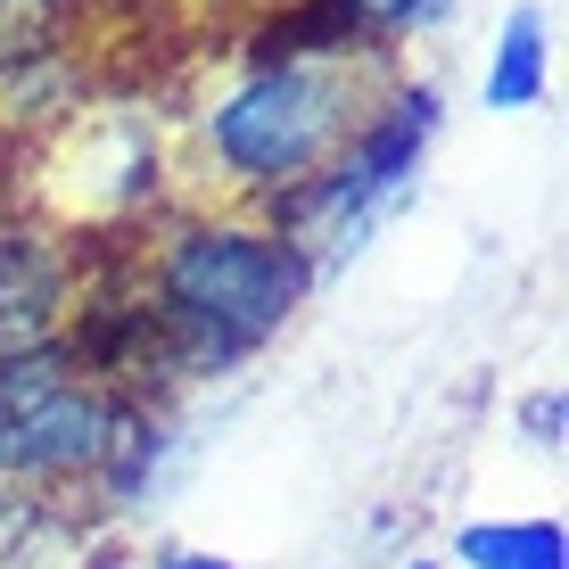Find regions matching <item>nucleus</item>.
<instances>
[{
    "label": "nucleus",
    "instance_id": "ddd939ff",
    "mask_svg": "<svg viewBox=\"0 0 569 569\" xmlns=\"http://www.w3.org/2000/svg\"><path fill=\"white\" fill-rule=\"evenodd\" d=\"M74 569H132V561H124V553H83Z\"/></svg>",
    "mask_w": 569,
    "mask_h": 569
},
{
    "label": "nucleus",
    "instance_id": "7ed1b4c3",
    "mask_svg": "<svg viewBox=\"0 0 569 569\" xmlns=\"http://www.w3.org/2000/svg\"><path fill=\"white\" fill-rule=\"evenodd\" d=\"M438 124H446L438 83H397V91H380V100L356 116V132L322 157V173H306L298 190H281V199L257 207V214L281 231V240L306 248L313 272L363 257V240H371V231H380L405 199H413L421 157H429V141H438Z\"/></svg>",
    "mask_w": 569,
    "mask_h": 569
},
{
    "label": "nucleus",
    "instance_id": "423d86ee",
    "mask_svg": "<svg viewBox=\"0 0 569 569\" xmlns=\"http://www.w3.org/2000/svg\"><path fill=\"white\" fill-rule=\"evenodd\" d=\"M545 83H553V17L537 0H520L496 33V58H487L479 91H487L496 116H528V108H545Z\"/></svg>",
    "mask_w": 569,
    "mask_h": 569
},
{
    "label": "nucleus",
    "instance_id": "f8f14e48",
    "mask_svg": "<svg viewBox=\"0 0 569 569\" xmlns=\"http://www.w3.org/2000/svg\"><path fill=\"white\" fill-rule=\"evenodd\" d=\"M9 9H33V17H58V9H74V0H9Z\"/></svg>",
    "mask_w": 569,
    "mask_h": 569
},
{
    "label": "nucleus",
    "instance_id": "9d476101",
    "mask_svg": "<svg viewBox=\"0 0 569 569\" xmlns=\"http://www.w3.org/2000/svg\"><path fill=\"white\" fill-rule=\"evenodd\" d=\"M561 421H569L561 388H537V397L520 405V429H528V446H545V455H561Z\"/></svg>",
    "mask_w": 569,
    "mask_h": 569
},
{
    "label": "nucleus",
    "instance_id": "20e7f679",
    "mask_svg": "<svg viewBox=\"0 0 569 569\" xmlns=\"http://www.w3.org/2000/svg\"><path fill=\"white\" fill-rule=\"evenodd\" d=\"M132 397L100 388L67 347H17L0 356V479L9 487H83L100 479L116 421Z\"/></svg>",
    "mask_w": 569,
    "mask_h": 569
},
{
    "label": "nucleus",
    "instance_id": "6e6552de",
    "mask_svg": "<svg viewBox=\"0 0 569 569\" xmlns=\"http://www.w3.org/2000/svg\"><path fill=\"white\" fill-rule=\"evenodd\" d=\"M330 9H339L347 26H356V42H363L371 58H388L397 42H413L421 26H438V17L455 9V0H330Z\"/></svg>",
    "mask_w": 569,
    "mask_h": 569
},
{
    "label": "nucleus",
    "instance_id": "39448f33",
    "mask_svg": "<svg viewBox=\"0 0 569 569\" xmlns=\"http://www.w3.org/2000/svg\"><path fill=\"white\" fill-rule=\"evenodd\" d=\"M74 289H83V248H74V231L26 223V214L0 223V356L67 339Z\"/></svg>",
    "mask_w": 569,
    "mask_h": 569
},
{
    "label": "nucleus",
    "instance_id": "f03ea898",
    "mask_svg": "<svg viewBox=\"0 0 569 569\" xmlns=\"http://www.w3.org/2000/svg\"><path fill=\"white\" fill-rule=\"evenodd\" d=\"M363 108V67H240L199 108V149L223 190H240L248 207H272L306 173H322V157L356 132Z\"/></svg>",
    "mask_w": 569,
    "mask_h": 569
},
{
    "label": "nucleus",
    "instance_id": "f257e3e1",
    "mask_svg": "<svg viewBox=\"0 0 569 569\" xmlns=\"http://www.w3.org/2000/svg\"><path fill=\"white\" fill-rule=\"evenodd\" d=\"M132 281L157 313L166 380H223L298 322L322 272L264 214H182L132 248Z\"/></svg>",
    "mask_w": 569,
    "mask_h": 569
},
{
    "label": "nucleus",
    "instance_id": "1a4fd4ad",
    "mask_svg": "<svg viewBox=\"0 0 569 569\" xmlns=\"http://www.w3.org/2000/svg\"><path fill=\"white\" fill-rule=\"evenodd\" d=\"M42 58H58V17H33V9H9V0H0V83L33 74Z\"/></svg>",
    "mask_w": 569,
    "mask_h": 569
},
{
    "label": "nucleus",
    "instance_id": "0eeeda50",
    "mask_svg": "<svg viewBox=\"0 0 569 569\" xmlns=\"http://www.w3.org/2000/svg\"><path fill=\"white\" fill-rule=\"evenodd\" d=\"M462 569H569V528L553 512L528 520H470L455 537Z\"/></svg>",
    "mask_w": 569,
    "mask_h": 569
},
{
    "label": "nucleus",
    "instance_id": "4468645a",
    "mask_svg": "<svg viewBox=\"0 0 569 569\" xmlns=\"http://www.w3.org/2000/svg\"><path fill=\"white\" fill-rule=\"evenodd\" d=\"M405 569H438V561H405Z\"/></svg>",
    "mask_w": 569,
    "mask_h": 569
},
{
    "label": "nucleus",
    "instance_id": "9b49d317",
    "mask_svg": "<svg viewBox=\"0 0 569 569\" xmlns=\"http://www.w3.org/2000/svg\"><path fill=\"white\" fill-rule=\"evenodd\" d=\"M157 569H240V561H231V553H207V545H166Z\"/></svg>",
    "mask_w": 569,
    "mask_h": 569
}]
</instances>
